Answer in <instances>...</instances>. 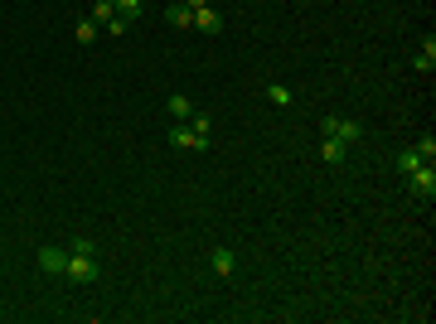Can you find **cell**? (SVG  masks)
I'll return each instance as SVG.
<instances>
[{"instance_id":"cell-1","label":"cell","mask_w":436,"mask_h":324,"mask_svg":"<svg viewBox=\"0 0 436 324\" xmlns=\"http://www.w3.org/2000/svg\"><path fill=\"white\" fill-rule=\"evenodd\" d=\"M68 281H78V286H92L97 276H102V262H97V252H73L68 247V267H63Z\"/></svg>"},{"instance_id":"cell-2","label":"cell","mask_w":436,"mask_h":324,"mask_svg":"<svg viewBox=\"0 0 436 324\" xmlns=\"http://www.w3.org/2000/svg\"><path fill=\"white\" fill-rule=\"evenodd\" d=\"M170 145H175V150H209V135L194 131L190 121H175V126H170Z\"/></svg>"},{"instance_id":"cell-3","label":"cell","mask_w":436,"mask_h":324,"mask_svg":"<svg viewBox=\"0 0 436 324\" xmlns=\"http://www.w3.org/2000/svg\"><path fill=\"white\" fill-rule=\"evenodd\" d=\"M408 189H412V199L432 203V199H436V174H432V164H417V169H408Z\"/></svg>"},{"instance_id":"cell-4","label":"cell","mask_w":436,"mask_h":324,"mask_svg":"<svg viewBox=\"0 0 436 324\" xmlns=\"http://www.w3.org/2000/svg\"><path fill=\"white\" fill-rule=\"evenodd\" d=\"M320 126H325V135H334V140H344V145H354L359 135H364V126H359V121H349V116H325Z\"/></svg>"},{"instance_id":"cell-5","label":"cell","mask_w":436,"mask_h":324,"mask_svg":"<svg viewBox=\"0 0 436 324\" xmlns=\"http://www.w3.org/2000/svg\"><path fill=\"white\" fill-rule=\"evenodd\" d=\"M63 267H68V247H44V252H39V271L63 276Z\"/></svg>"},{"instance_id":"cell-6","label":"cell","mask_w":436,"mask_h":324,"mask_svg":"<svg viewBox=\"0 0 436 324\" xmlns=\"http://www.w3.org/2000/svg\"><path fill=\"white\" fill-rule=\"evenodd\" d=\"M194 29H199V34H218V29H223V15H218L214 5H204V10H194Z\"/></svg>"},{"instance_id":"cell-7","label":"cell","mask_w":436,"mask_h":324,"mask_svg":"<svg viewBox=\"0 0 436 324\" xmlns=\"http://www.w3.org/2000/svg\"><path fill=\"white\" fill-rule=\"evenodd\" d=\"M344 155H349V145H344V140H334V135H325L320 160H325V164H344Z\"/></svg>"},{"instance_id":"cell-8","label":"cell","mask_w":436,"mask_h":324,"mask_svg":"<svg viewBox=\"0 0 436 324\" xmlns=\"http://www.w3.org/2000/svg\"><path fill=\"white\" fill-rule=\"evenodd\" d=\"M412 68H417V73H432L436 68V39H427V44L412 54Z\"/></svg>"},{"instance_id":"cell-9","label":"cell","mask_w":436,"mask_h":324,"mask_svg":"<svg viewBox=\"0 0 436 324\" xmlns=\"http://www.w3.org/2000/svg\"><path fill=\"white\" fill-rule=\"evenodd\" d=\"M165 107H170V116H175V121H190V116H194V102L185 97V92H175V97H170Z\"/></svg>"},{"instance_id":"cell-10","label":"cell","mask_w":436,"mask_h":324,"mask_svg":"<svg viewBox=\"0 0 436 324\" xmlns=\"http://www.w3.org/2000/svg\"><path fill=\"white\" fill-rule=\"evenodd\" d=\"M165 20H170L175 29H190L194 25V10H190V5H170V10H165Z\"/></svg>"},{"instance_id":"cell-11","label":"cell","mask_w":436,"mask_h":324,"mask_svg":"<svg viewBox=\"0 0 436 324\" xmlns=\"http://www.w3.org/2000/svg\"><path fill=\"white\" fill-rule=\"evenodd\" d=\"M111 20H116V5H111V0H97V5H92V25H111Z\"/></svg>"},{"instance_id":"cell-12","label":"cell","mask_w":436,"mask_h":324,"mask_svg":"<svg viewBox=\"0 0 436 324\" xmlns=\"http://www.w3.org/2000/svg\"><path fill=\"white\" fill-rule=\"evenodd\" d=\"M214 271L218 276H233V252L228 247H214Z\"/></svg>"},{"instance_id":"cell-13","label":"cell","mask_w":436,"mask_h":324,"mask_svg":"<svg viewBox=\"0 0 436 324\" xmlns=\"http://www.w3.org/2000/svg\"><path fill=\"white\" fill-rule=\"evenodd\" d=\"M417 164H432V160H422V150H417V145L398 155V169H403V174H408V169H417Z\"/></svg>"},{"instance_id":"cell-14","label":"cell","mask_w":436,"mask_h":324,"mask_svg":"<svg viewBox=\"0 0 436 324\" xmlns=\"http://www.w3.org/2000/svg\"><path fill=\"white\" fill-rule=\"evenodd\" d=\"M267 102H272V107H291V87L272 82V87H267Z\"/></svg>"},{"instance_id":"cell-15","label":"cell","mask_w":436,"mask_h":324,"mask_svg":"<svg viewBox=\"0 0 436 324\" xmlns=\"http://www.w3.org/2000/svg\"><path fill=\"white\" fill-rule=\"evenodd\" d=\"M121 20H141V0H111Z\"/></svg>"},{"instance_id":"cell-16","label":"cell","mask_w":436,"mask_h":324,"mask_svg":"<svg viewBox=\"0 0 436 324\" xmlns=\"http://www.w3.org/2000/svg\"><path fill=\"white\" fill-rule=\"evenodd\" d=\"M78 44H97V25H92V20H82V25H78Z\"/></svg>"},{"instance_id":"cell-17","label":"cell","mask_w":436,"mask_h":324,"mask_svg":"<svg viewBox=\"0 0 436 324\" xmlns=\"http://www.w3.org/2000/svg\"><path fill=\"white\" fill-rule=\"evenodd\" d=\"M417 150H422V160H432V155H436V140H432V135H422V140H417Z\"/></svg>"},{"instance_id":"cell-18","label":"cell","mask_w":436,"mask_h":324,"mask_svg":"<svg viewBox=\"0 0 436 324\" xmlns=\"http://www.w3.org/2000/svg\"><path fill=\"white\" fill-rule=\"evenodd\" d=\"M185 5H190V10H204V5H209V0H185Z\"/></svg>"}]
</instances>
